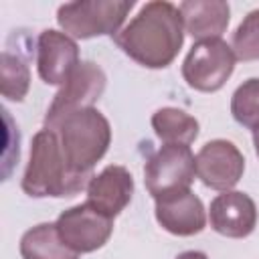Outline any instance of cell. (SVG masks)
Instances as JSON below:
<instances>
[{
	"label": "cell",
	"instance_id": "2e32d148",
	"mask_svg": "<svg viewBox=\"0 0 259 259\" xmlns=\"http://www.w3.org/2000/svg\"><path fill=\"white\" fill-rule=\"evenodd\" d=\"M152 127L164 144L190 146L198 138V121L178 107H160L152 115Z\"/></svg>",
	"mask_w": 259,
	"mask_h": 259
},
{
	"label": "cell",
	"instance_id": "52a82bcc",
	"mask_svg": "<svg viewBox=\"0 0 259 259\" xmlns=\"http://www.w3.org/2000/svg\"><path fill=\"white\" fill-rule=\"evenodd\" d=\"M55 227L63 243L83 255L101 249L109 241L113 233V219L99 212L89 202H81L63 210L57 217Z\"/></svg>",
	"mask_w": 259,
	"mask_h": 259
},
{
	"label": "cell",
	"instance_id": "44dd1931",
	"mask_svg": "<svg viewBox=\"0 0 259 259\" xmlns=\"http://www.w3.org/2000/svg\"><path fill=\"white\" fill-rule=\"evenodd\" d=\"M253 146H255V152H257V158H259V130L253 132Z\"/></svg>",
	"mask_w": 259,
	"mask_h": 259
},
{
	"label": "cell",
	"instance_id": "9a60e30c",
	"mask_svg": "<svg viewBox=\"0 0 259 259\" xmlns=\"http://www.w3.org/2000/svg\"><path fill=\"white\" fill-rule=\"evenodd\" d=\"M22 259H79V253L69 249L57 233L55 223H40L20 237Z\"/></svg>",
	"mask_w": 259,
	"mask_h": 259
},
{
	"label": "cell",
	"instance_id": "5b68a950",
	"mask_svg": "<svg viewBox=\"0 0 259 259\" xmlns=\"http://www.w3.org/2000/svg\"><path fill=\"white\" fill-rule=\"evenodd\" d=\"M237 57L223 38L198 40L182 61V77L188 87L200 93L223 89L235 71Z\"/></svg>",
	"mask_w": 259,
	"mask_h": 259
},
{
	"label": "cell",
	"instance_id": "3957f363",
	"mask_svg": "<svg viewBox=\"0 0 259 259\" xmlns=\"http://www.w3.org/2000/svg\"><path fill=\"white\" fill-rule=\"evenodd\" d=\"M93 178V176H91ZM89 176L73 172L63 156L61 144L55 132L42 127L30 142V156L22 174V190L32 198H65L85 190Z\"/></svg>",
	"mask_w": 259,
	"mask_h": 259
},
{
	"label": "cell",
	"instance_id": "8992f818",
	"mask_svg": "<svg viewBox=\"0 0 259 259\" xmlns=\"http://www.w3.org/2000/svg\"><path fill=\"white\" fill-rule=\"evenodd\" d=\"M196 176V156L190 146L164 144L144 166V184L152 198L190 188Z\"/></svg>",
	"mask_w": 259,
	"mask_h": 259
},
{
	"label": "cell",
	"instance_id": "7c38bea8",
	"mask_svg": "<svg viewBox=\"0 0 259 259\" xmlns=\"http://www.w3.org/2000/svg\"><path fill=\"white\" fill-rule=\"evenodd\" d=\"M210 229L229 239H245L257 227V204L241 190H227L212 198L208 208Z\"/></svg>",
	"mask_w": 259,
	"mask_h": 259
},
{
	"label": "cell",
	"instance_id": "4fadbf2b",
	"mask_svg": "<svg viewBox=\"0 0 259 259\" xmlns=\"http://www.w3.org/2000/svg\"><path fill=\"white\" fill-rule=\"evenodd\" d=\"M87 200L99 212L115 219L134 196V176L125 166L109 164L99 174H93L87 188Z\"/></svg>",
	"mask_w": 259,
	"mask_h": 259
},
{
	"label": "cell",
	"instance_id": "277c9868",
	"mask_svg": "<svg viewBox=\"0 0 259 259\" xmlns=\"http://www.w3.org/2000/svg\"><path fill=\"white\" fill-rule=\"evenodd\" d=\"M134 0H79L61 4L57 10V22L71 38H95L115 36L125 22V16L134 8Z\"/></svg>",
	"mask_w": 259,
	"mask_h": 259
},
{
	"label": "cell",
	"instance_id": "9c48e42d",
	"mask_svg": "<svg viewBox=\"0 0 259 259\" xmlns=\"http://www.w3.org/2000/svg\"><path fill=\"white\" fill-rule=\"evenodd\" d=\"M105 85H107V77L103 69L93 61H81L67 79V83L55 95L53 103L47 109L45 121H51L75 109L93 107V103L103 95Z\"/></svg>",
	"mask_w": 259,
	"mask_h": 259
},
{
	"label": "cell",
	"instance_id": "8fae6325",
	"mask_svg": "<svg viewBox=\"0 0 259 259\" xmlns=\"http://www.w3.org/2000/svg\"><path fill=\"white\" fill-rule=\"evenodd\" d=\"M156 221L158 225L176 237H192L204 231L208 223L202 200L190 190H176L156 198Z\"/></svg>",
	"mask_w": 259,
	"mask_h": 259
},
{
	"label": "cell",
	"instance_id": "ffe728a7",
	"mask_svg": "<svg viewBox=\"0 0 259 259\" xmlns=\"http://www.w3.org/2000/svg\"><path fill=\"white\" fill-rule=\"evenodd\" d=\"M176 259H208V255L202 253V251H184Z\"/></svg>",
	"mask_w": 259,
	"mask_h": 259
},
{
	"label": "cell",
	"instance_id": "7a4b0ae2",
	"mask_svg": "<svg viewBox=\"0 0 259 259\" xmlns=\"http://www.w3.org/2000/svg\"><path fill=\"white\" fill-rule=\"evenodd\" d=\"M45 127L55 132L69 168L81 176H93L95 164L107 154L111 144V125L97 107L63 113Z\"/></svg>",
	"mask_w": 259,
	"mask_h": 259
},
{
	"label": "cell",
	"instance_id": "e0dca14e",
	"mask_svg": "<svg viewBox=\"0 0 259 259\" xmlns=\"http://www.w3.org/2000/svg\"><path fill=\"white\" fill-rule=\"evenodd\" d=\"M231 115L239 125L253 132L259 130V77H251L235 89L231 97Z\"/></svg>",
	"mask_w": 259,
	"mask_h": 259
},
{
	"label": "cell",
	"instance_id": "5bb4252c",
	"mask_svg": "<svg viewBox=\"0 0 259 259\" xmlns=\"http://www.w3.org/2000/svg\"><path fill=\"white\" fill-rule=\"evenodd\" d=\"M184 22V32L192 38H221L231 20V6L223 0H184L178 6Z\"/></svg>",
	"mask_w": 259,
	"mask_h": 259
},
{
	"label": "cell",
	"instance_id": "30bf717a",
	"mask_svg": "<svg viewBox=\"0 0 259 259\" xmlns=\"http://www.w3.org/2000/svg\"><path fill=\"white\" fill-rule=\"evenodd\" d=\"M77 40L63 30L47 28L36 38V71L47 85L63 87L79 65Z\"/></svg>",
	"mask_w": 259,
	"mask_h": 259
},
{
	"label": "cell",
	"instance_id": "6da1fadb",
	"mask_svg": "<svg viewBox=\"0 0 259 259\" xmlns=\"http://www.w3.org/2000/svg\"><path fill=\"white\" fill-rule=\"evenodd\" d=\"M113 42L138 65L164 69L178 57L184 45L182 14L172 2H146L140 12L113 36Z\"/></svg>",
	"mask_w": 259,
	"mask_h": 259
},
{
	"label": "cell",
	"instance_id": "ba28073f",
	"mask_svg": "<svg viewBox=\"0 0 259 259\" xmlns=\"http://www.w3.org/2000/svg\"><path fill=\"white\" fill-rule=\"evenodd\" d=\"M245 172L241 150L229 140H210L196 154V178L212 190H233Z\"/></svg>",
	"mask_w": 259,
	"mask_h": 259
},
{
	"label": "cell",
	"instance_id": "d6986e66",
	"mask_svg": "<svg viewBox=\"0 0 259 259\" xmlns=\"http://www.w3.org/2000/svg\"><path fill=\"white\" fill-rule=\"evenodd\" d=\"M231 49L237 61H259V8L241 20L233 32Z\"/></svg>",
	"mask_w": 259,
	"mask_h": 259
},
{
	"label": "cell",
	"instance_id": "ac0fdd59",
	"mask_svg": "<svg viewBox=\"0 0 259 259\" xmlns=\"http://www.w3.org/2000/svg\"><path fill=\"white\" fill-rule=\"evenodd\" d=\"M30 87V71L26 61L16 53L10 51L2 53V95L8 101H22Z\"/></svg>",
	"mask_w": 259,
	"mask_h": 259
}]
</instances>
